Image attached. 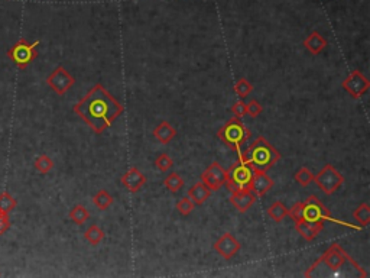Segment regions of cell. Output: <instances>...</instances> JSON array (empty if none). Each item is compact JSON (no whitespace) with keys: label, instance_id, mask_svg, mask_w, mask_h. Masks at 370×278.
<instances>
[{"label":"cell","instance_id":"1","mask_svg":"<svg viewBox=\"0 0 370 278\" xmlns=\"http://www.w3.org/2000/svg\"><path fill=\"white\" fill-rule=\"evenodd\" d=\"M72 110L91 127L94 133H103L123 113L125 107L97 83L78 103L74 104Z\"/></svg>","mask_w":370,"mask_h":278},{"label":"cell","instance_id":"2","mask_svg":"<svg viewBox=\"0 0 370 278\" xmlns=\"http://www.w3.org/2000/svg\"><path fill=\"white\" fill-rule=\"evenodd\" d=\"M305 277H358L366 278L367 272L338 245L327 248L304 274Z\"/></svg>","mask_w":370,"mask_h":278},{"label":"cell","instance_id":"3","mask_svg":"<svg viewBox=\"0 0 370 278\" xmlns=\"http://www.w3.org/2000/svg\"><path fill=\"white\" fill-rule=\"evenodd\" d=\"M239 160L247 162L254 171H267L281 160V152L267 139L257 136L243 154L239 152Z\"/></svg>","mask_w":370,"mask_h":278},{"label":"cell","instance_id":"4","mask_svg":"<svg viewBox=\"0 0 370 278\" xmlns=\"http://www.w3.org/2000/svg\"><path fill=\"white\" fill-rule=\"evenodd\" d=\"M217 136L219 139L227 145L231 150L240 152V147L246 141H249L252 133L250 130L246 127V125L242 122L240 117H231L230 120H227L223 126L220 127L219 132H217Z\"/></svg>","mask_w":370,"mask_h":278},{"label":"cell","instance_id":"5","mask_svg":"<svg viewBox=\"0 0 370 278\" xmlns=\"http://www.w3.org/2000/svg\"><path fill=\"white\" fill-rule=\"evenodd\" d=\"M227 171V178H226V185L229 191H237L243 188H249V184L252 181L254 175V170L247 164V162L239 160V162L233 164Z\"/></svg>","mask_w":370,"mask_h":278},{"label":"cell","instance_id":"6","mask_svg":"<svg viewBox=\"0 0 370 278\" xmlns=\"http://www.w3.org/2000/svg\"><path fill=\"white\" fill-rule=\"evenodd\" d=\"M39 41H35L32 44L26 42V39L21 38L15 45L8 49V55L18 68L25 70L34 59L38 57L36 48L39 46Z\"/></svg>","mask_w":370,"mask_h":278},{"label":"cell","instance_id":"7","mask_svg":"<svg viewBox=\"0 0 370 278\" xmlns=\"http://www.w3.org/2000/svg\"><path fill=\"white\" fill-rule=\"evenodd\" d=\"M314 181L318 185V188L325 194H333L335 193L343 183H344V175L337 171L331 164H325L323 168L318 171V174L314 175Z\"/></svg>","mask_w":370,"mask_h":278},{"label":"cell","instance_id":"8","mask_svg":"<svg viewBox=\"0 0 370 278\" xmlns=\"http://www.w3.org/2000/svg\"><path fill=\"white\" fill-rule=\"evenodd\" d=\"M301 218L310 223H324L325 220L334 222L330 210L315 196H310L305 201H301Z\"/></svg>","mask_w":370,"mask_h":278},{"label":"cell","instance_id":"9","mask_svg":"<svg viewBox=\"0 0 370 278\" xmlns=\"http://www.w3.org/2000/svg\"><path fill=\"white\" fill-rule=\"evenodd\" d=\"M341 87L343 90L347 92L353 99H360L364 93L369 90L370 81L369 79L360 73L358 70H354L348 74V77L343 80L341 83Z\"/></svg>","mask_w":370,"mask_h":278},{"label":"cell","instance_id":"10","mask_svg":"<svg viewBox=\"0 0 370 278\" xmlns=\"http://www.w3.org/2000/svg\"><path fill=\"white\" fill-rule=\"evenodd\" d=\"M46 84L57 93L58 96H64L75 84V79L62 65H58L57 68L48 76Z\"/></svg>","mask_w":370,"mask_h":278},{"label":"cell","instance_id":"11","mask_svg":"<svg viewBox=\"0 0 370 278\" xmlns=\"http://www.w3.org/2000/svg\"><path fill=\"white\" fill-rule=\"evenodd\" d=\"M226 178H227V171L219 162H213L211 165H208L207 170L201 174L203 183L207 185L211 191H217L223 185H226Z\"/></svg>","mask_w":370,"mask_h":278},{"label":"cell","instance_id":"12","mask_svg":"<svg viewBox=\"0 0 370 278\" xmlns=\"http://www.w3.org/2000/svg\"><path fill=\"white\" fill-rule=\"evenodd\" d=\"M213 248L220 256H223L224 259L229 261L240 251V242L231 233H223L219 239L214 242Z\"/></svg>","mask_w":370,"mask_h":278},{"label":"cell","instance_id":"13","mask_svg":"<svg viewBox=\"0 0 370 278\" xmlns=\"http://www.w3.org/2000/svg\"><path fill=\"white\" fill-rule=\"evenodd\" d=\"M120 181H122L123 187L126 188L129 193H138L139 190L146 183V177L139 168L132 167L122 175Z\"/></svg>","mask_w":370,"mask_h":278},{"label":"cell","instance_id":"14","mask_svg":"<svg viewBox=\"0 0 370 278\" xmlns=\"http://www.w3.org/2000/svg\"><path fill=\"white\" fill-rule=\"evenodd\" d=\"M273 185H275L273 180L266 174V171H254L253 178L249 184V190L256 197H260L266 194L267 191H270Z\"/></svg>","mask_w":370,"mask_h":278},{"label":"cell","instance_id":"15","mask_svg":"<svg viewBox=\"0 0 370 278\" xmlns=\"http://www.w3.org/2000/svg\"><path fill=\"white\" fill-rule=\"evenodd\" d=\"M256 200H257V197L254 196L249 188H243V190L233 191L230 196V203L234 206V207L237 208L240 213L247 212L249 208L253 206Z\"/></svg>","mask_w":370,"mask_h":278},{"label":"cell","instance_id":"16","mask_svg":"<svg viewBox=\"0 0 370 278\" xmlns=\"http://www.w3.org/2000/svg\"><path fill=\"white\" fill-rule=\"evenodd\" d=\"M295 229L307 242H312L323 232L324 223H310L305 220H300V222H295Z\"/></svg>","mask_w":370,"mask_h":278},{"label":"cell","instance_id":"17","mask_svg":"<svg viewBox=\"0 0 370 278\" xmlns=\"http://www.w3.org/2000/svg\"><path fill=\"white\" fill-rule=\"evenodd\" d=\"M302 45H304V48H307V51L310 54L318 55L327 48V39L318 31H312L311 34L302 41Z\"/></svg>","mask_w":370,"mask_h":278},{"label":"cell","instance_id":"18","mask_svg":"<svg viewBox=\"0 0 370 278\" xmlns=\"http://www.w3.org/2000/svg\"><path fill=\"white\" fill-rule=\"evenodd\" d=\"M152 135H153V138L156 139L158 142H161L163 145H168L176 136V129L169 122L162 120L161 123L153 129Z\"/></svg>","mask_w":370,"mask_h":278},{"label":"cell","instance_id":"19","mask_svg":"<svg viewBox=\"0 0 370 278\" xmlns=\"http://www.w3.org/2000/svg\"><path fill=\"white\" fill-rule=\"evenodd\" d=\"M210 196H211V190L203 181L193 184V187L188 190V197L196 206H201L203 203H206Z\"/></svg>","mask_w":370,"mask_h":278},{"label":"cell","instance_id":"20","mask_svg":"<svg viewBox=\"0 0 370 278\" xmlns=\"http://www.w3.org/2000/svg\"><path fill=\"white\" fill-rule=\"evenodd\" d=\"M289 208L282 203V201H273L269 207H267V215L270 219H273L275 222H282L288 216Z\"/></svg>","mask_w":370,"mask_h":278},{"label":"cell","instance_id":"21","mask_svg":"<svg viewBox=\"0 0 370 278\" xmlns=\"http://www.w3.org/2000/svg\"><path fill=\"white\" fill-rule=\"evenodd\" d=\"M84 239L90 245H99L102 243V241L104 239V231L99 226V225H94L92 223L91 226H88L85 232H84Z\"/></svg>","mask_w":370,"mask_h":278},{"label":"cell","instance_id":"22","mask_svg":"<svg viewBox=\"0 0 370 278\" xmlns=\"http://www.w3.org/2000/svg\"><path fill=\"white\" fill-rule=\"evenodd\" d=\"M92 203L96 204V207L100 208V210H107L113 204V196L107 191V190H99L94 197H92Z\"/></svg>","mask_w":370,"mask_h":278},{"label":"cell","instance_id":"23","mask_svg":"<svg viewBox=\"0 0 370 278\" xmlns=\"http://www.w3.org/2000/svg\"><path fill=\"white\" fill-rule=\"evenodd\" d=\"M68 218L75 225H82L84 222H87V220L90 219V212L87 210L85 206H82V204H75L74 207L69 210Z\"/></svg>","mask_w":370,"mask_h":278},{"label":"cell","instance_id":"24","mask_svg":"<svg viewBox=\"0 0 370 278\" xmlns=\"http://www.w3.org/2000/svg\"><path fill=\"white\" fill-rule=\"evenodd\" d=\"M163 185L171 191V193H178L182 187H184V178L178 173H169L165 180H163Z\"/></svg>","mask_w":370,"mask_h":278},{"label":"cell","instance_id":"25","mask_svg":"<svg viewBox=\"0 0 370 278\" xmlns=\"http://www.w3.org/2000/svg\"><path fill=\"white\" fill-rule=\"evenodd\" d=\"M353 219L357 222L360 226H367L370 223V206L367 203H361L353 212Z\"/></svg>","mask_w":370,"mask_h":278},{"label":"cell","instance_id":"26","mask_svg":"<svg viewBox=\"0 0 370 278\" xmlns=\"http://www.w3.org/2000/svg\"><path fill=\"white\" fill-rule=\"evenodd\" d=\"M35 165V170L38 171V173L41 174H48L52 168H54V161L46 155V154H41L34 162Z\"/></svg>","mask_w":370,"mask_h":278},{"label":"cell","instance_id":"27","mask_svg":"<svg viewBox=\"0 0 370 278\" xmlns=\"http://www.w3.org/2000/svg\"><path fill=\"white\" fill-rule=\"evenodd\" d=\"M16 200L13 198L9 191H3L0 193V213H11L12 210L16 207Z\"/></svg>","mask_w":370,"mask_h":278},{"label":"cell","instance_id":"28","mask_svg":"<svg viewBox=\"0 0 370 278\" xmlns=\"http://www.w3.org/2000/svg\"><path fill=\"white\" fill-rule=\"evenodd\" d=\"M294 177H295V181L302 187H308L314 181V174L307 167H301Z\"/></svg>","mask_w":370,"mask_h":278},{"label":"cell","instance_id":"29","mask_svg":"<svg viewBox=\"0 0 370 278\" xmlns=\"http://www.w3.org/2000/svg\"><path fill=\"white\" fill-rule=\"evenodd\" d=\"M252 90H253L252 84L249 83V80H246V79H240V80L234 84V93L239 96L240 100H244L252 93Z\"/></svg>","mask_w":370,"mask_h":278},{"label":"cell","instance_id":"30","mask_svg":"<svg viewBox=\"0 0 370 278\" xmlns=\"http://www.w3.org/2000/svg\"><path fill=\"white\" fill-rule=\"evenodd\" d=\"M196 207V204L191 201V198L187 196V197H182V198H179L178 201H176V210H178V213L181 215V216H190L191 213H193V210Z\"/></svg>","mask_w":370,"mask_h":278},{"label":"cell","instance_id":"31","mask_svg":"<svg viewBox=\"0 0 370 278\" xmlns=\"http://www.w3.org/2000/svg\"><path fill=\"white\" fill-rule=\"evenodd\" d=\"M153 164H155V167H156L159 171H162V173H166L168 170H171L173 167L172 158H171L168 154H161V155H158Z\"/></svg>","mask_w":370,"mask_h":278},{"label":"cell","instance_id":"32","mask_svg":"<svg viewBox=\"0 0 370 278\" xmlns=\"http://www.w3.org/2000/svg\"><path fill=\"white\" fill-rule=\"evenodd\" d=\"M262 110H263V107L254 99H252L249 103H246V115L252 116V117H257L262 113Z\"/></svg>","mask_w":370,"mask_h":278},{"label":"cell","instance_id":"33","mask_svg":"<svg viewBox=\"0 0 370 278\" xmlns=\"http://www.w3.org/2000/svg\"><path fill=\"white\" fill-rule=\"evenodd\" d=\"M231 113L236 116V117H240L246 115V103L243 100H239L231 106Z\"/></svg>","mask_w":370,"mask_h":278},{"label":"cell","instance_id":"34","mask_svg":"<svg viewBox=\"0 0 370 278\" xmlns=\"http://www.w3.org/2000/svg\"><path fill=\"white\" fill-rule=\"evenodd\" d=\"M11 226L12 222L9 219V215L8 213H0V235L6 233V231H9Z\"/></svg>","mask_w":370,"mask_h":278}]
</instances>
